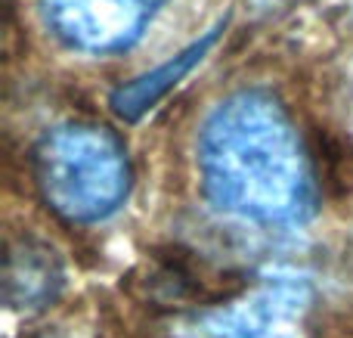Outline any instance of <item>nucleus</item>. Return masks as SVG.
I'll return each mask as SVG.
<instances>
[{
	"instance_id": "1",
	"label": "nucleus",
	"mask_w": 353,
	"mask_h": 338,
	"mask_svg": "<svg viewBox=\"0 0 353 338\" xmlns=\"http://www.w3.org/2000/svg\"><path fill=\"white\" fill-rule=\"evenodd\" d=\"M208 202L261 227L313 215V180L288 115L270 93L239 90L217 103L199 137Z\"/></svg>"
},
{
	"instance_id": "6",
	"label": "nucleus",
	"mask_w": 353,
	"mask_h": 338,
	"mask_svg": "<svg viewBox=\"0 0 353 338\" xmlns=\"http://www.w3.org/2000/svg\"><path fill=\"white\" fill-rule=\"evenodd\" d=\"M6 304L16 310H41L50 301H56L62 289V267L53 248L41 242H19L10 248L6 258Z\"/></svg>"
},
{
	"instance_id": "4",
	"label": "nucleus",
	"mask_w": 353,
	"mask_h": 338,
	"mask_svg": "<svg viewBox=\"0 0 353 338\" xmlns=\"http://www.w3.org/2000/svg\"><path fill=\"white\" fill-rule=\"evenodd\" d=\"M165 0H41V19L53 37L81 53H118L143 37Z\"/></svg>"
},
{
	"instance_id": "2",
	"label": "nucleus",
	"mask_w": 353,
	"mask_h": 338,
	"mask_svg": "<svg viewBox=\"0 0 353 338\" xmlns=\"http://www.w3.org/2000/svg\"><path fill=\"white\" fill-rule=\"evenodd\" d=\"M34 177L47 205L74 223L105 221L130 190L128 152L97 124H59L34 146Z\"/></svg>"
},
{
	"instance_id": "3",
	"label": "nucleus",
	"mask_w": 353,
	"mask_h": 338,
	"mask_svg": "<svg viewBox=\"0 0 353 338\" xmlns=\"http://www.w3.org/2000/svg\"><path fill=\"white\" fill-rule=\"evenodd\" d=\"M313 289L304 277L273 273L242 298L208 308L180 323V338H304Z\"/></svg>"
},
{
	"instance_id": "5",
	"label": "nucleus",
	"mask_w": 353,
	"mask_h": 338,
	"mask_svg": "<svg viewBox=\"0 0 353 338\" xmlns=\"http://www.w3.org/2000/svg\"><path fill=\"white\" fill-rule=\"evenodd\" d=\"M220 31H223V25H217V28H211L205 37L192 41L186 50H180V53L171 56L168 62H161L159 68H152V72L140 74V78L121 84L118 90H112V97H109L112 112H115L121 121H140L159 99H165L168 93H171L174 87L180 84V81L186 78L201 59H205L208 50L217 43Z\"/></svg>"
}]
</instances>
